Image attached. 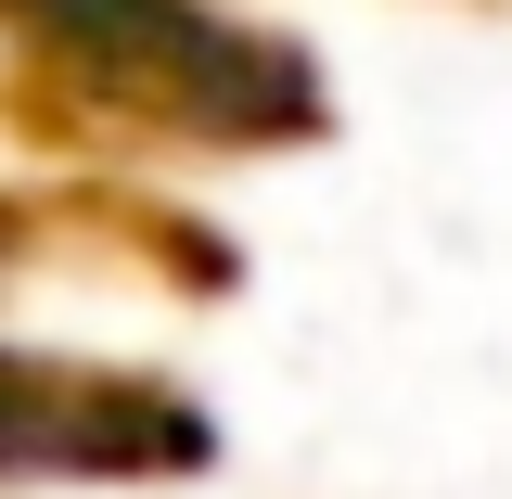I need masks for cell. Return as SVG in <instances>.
Here are the masks:
<instances>
[{"label":"cell","mask_w":512,"mask_h":499,"mask_svg":"<svg viewBox=\"0 0 512 499\" xmlns=\"http://www.w3.org/2000/svg\"><path fill=\"white\" fill-rule=\"evenodd\" d=\"M0 128L39 154H269L320 141V64L205 0H0Z\"/></svg>","instance_id":"cell-1"},{"label":"cell","mask_w":512,"mask_h":499,"mask_svg":"<svg viewBox=\"0 0 512 499\" xmlns=\"http://www.w3.org/2000/svg\"><path fill=\"white\" fill-rule=\"evenodd\" d=\"M205 461H218V423L167 372L0 346V487H167Z\"/></svg>","instance_id":"cell-2"},{"label":"cell","mask_w":512,"mask_h":499,"mask_svg":"<svg viewBox=\"0 0 512 499\" xmlns=\"http://www.w3.org/2000/svg\"><path fill=\"white\" fill-rule=\"evenodd\" d=\"M39 256H141L180 295H218L231 282V244L218 231H192L167 205H128V192H0V282L39 269Z\"/></svg>","instance_id":"cell-3"}]
</instances>
